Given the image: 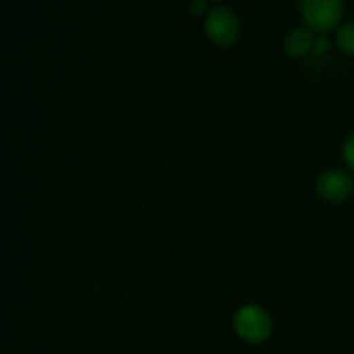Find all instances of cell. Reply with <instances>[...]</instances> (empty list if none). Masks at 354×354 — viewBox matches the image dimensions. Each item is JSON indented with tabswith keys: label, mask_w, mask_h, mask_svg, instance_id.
I'll return each mask as SVG.
<instances>
[{
	"label": "cell",
	"mask_w": 354,
	"mask_h": 354,
	"mask_svg": "<svg viewBox=\"0 0 354 354\" xmlns=\"http://www.w3.org/2000/svg\"><path fill=\"white\" fill-rule=\"evenodd\" d=\"M190 10L194 14H203L206 10V0H192L190 2Z\"/></svg>",
	"instance_id": "cell-9"
},
{
	"label": "cell",
	"mask_w": 354,
	"mask_h": 354,
	"mask_svg": "<svg viewBox=\"0 0 354 354\" xmlns=\"http://www.w3.org/2000/svg\"><path fill=\"white\" fill-rule=\"evenodd\" d=\"M342 154H344L346 165L354 171V131L346 138L344 149H342Z\"/></svg>",
	"instance_id": "cell-7"
},
{
	"label": "cell",
	"mask_w": 354,
	"mask_h": 354,
	"mask_svg": "<svg viewBox=\"0 0 354 354\" xmlns=\"http://www.w3.org/2000/svg\"><path fill=\"white\" fill-rule=\"evenodd\" d=\"M315 37L310 28H296L283 40V50L289 57L301 59L313 50Z\"/></svg>",
	"instance_id": "cell-5"
},
{
	"label": "cell",
	"mask_w": 354,
	"mask_h": 354,
	"mask_svg": "<svg viewBox=\"0 0 354 354\" xmlns=\"http://www.w3.org/2000/svg\"><path fill=\"white\" fill-rule=\"evenodd\" d=\"M204 30L213 44L228 47L239 38V21L227 7H213L204 21Z\"/></svg>",
	"instance_id": "cell-3"
},
{
	"label": "cell",
	"mask_w": 354,
	"mask_h": 354,
	"mask_svg": "<svg viewBox=\"0 0 354 354\" xmlns=\"http://www.w3.org/2000/svg\"><path fill=\"white\" fill-rule=\"evenodd\" d=\"M317 192L327 203H342L354 194V180L344 169H327L318 176Z\"/></svg>",
	"instance_id": "cell-4"
},
{
	"label": "cell",
	"mask_w": 354,
	"mask_h": 354,
	"mask_svg": "<svg viewBox=\"0 0 354 354\" xmlns=\"http://www.w3.org/2000/svg\"><path fill=\"white\" fill-rule=\"evenodd\" d=\"M299 10L311 31L327 33L342 16V0H299Z\"/></svg>",
	"instance_id": "cell-2"
},
{
	"label": "cell",
	"mask_w": 354,
	"mask_h": 354,
	"mask_svg": "<svg viewBox=\"0 0 354 354\" xmlns=\"http://www.w3.org/2000/svg\"><path fill=\"white\" fill-rule=\"evenodd\" d=\"M337 45L341 47L342 52L354 55V21L341 26L337 33Z\"/></svg>",
	"instance_id": "cell-6"
},
{
	"label": "cell",
	"mask_w": 354,
	"mask_h": 354,
	"mask_svg": "<svg viewBox=\"0 0 354 354\" xmlns=\"http://www.w3.org/2000/svg\"><path fill=\"white\" fill-rule=\"evenodd\" d=\"M234 327L242 341L249 344H258L268 339L272 332V318L261 306L248 304L235 313Z\"/></svg>",
	"instance_id": "cell-1"
},
{
	"label": "cell",
	"mask_w": 354,
	"mask_h": 354,
	"mask_svg": "<svg viewBox=\"0 0 354 354\" xmlns=\"http://www.w3.org/2000/svg\"><path fill=\"white\" fill-rule=\"evenodd\" d=\"M328 40L325 37H318L315 38V45H313V50L317 52V54H327L328 52Z\"/></svg>",
	"instance_id": "cell-8"
}]
</instances>
